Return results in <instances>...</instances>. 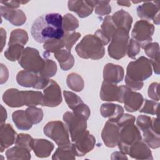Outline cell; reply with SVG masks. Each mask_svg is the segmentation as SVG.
Instances as JSON below:
<instances>
[{"label":"cell","mask_w":160,"mask_h":160,"mask_svg":"<svg viewBox=\"0 0 160 160\" xmlns=\"http://www.w3.org/2000/svg\"><path fill=\"white\" fill-rule=\"evenodd\" d=\"M159 83L158 82H152L151 83L148 88V96L155 101H158L159 100V92H158Z\"/></svg>","instance_id":"cell-49"},{"label":"cell","mask_w":160,"mask_h":160,"mask_svg":"<svg viewBox=\"0 0 160 160\" xmlns=\"http://www.w3.org/2000/svg\"><path fill=\"white\" fill-rule=\"evenodd\" d=\"M136 118L134 116L129 114H123L119 119L116 122L119 128H121L125 125L129 124H134Z\"/></svg>","instance_id":"cell-48"},{"label":"cell","mask_w":160,"mask_h":160,"mask_svg":"<svg viewBox=\"0 0 160 160\" xmlns=\"http://www.w3.org/2000/svg\"><path fill=\"white\" fill-rule=\"evenodd\" d=\"M7 118V112L6 111V109L4 108V107L1 105V125L5 123V121Z\"/></svg>","instance_id":"cell-54"},{"label":"cell","mask_w":160,"mask_h":160,"mask_svg":"<svg viewBox=\"0 0 160 160\" xmlns=\"http://www.w3.org/2000/svg\"><path fill=\"white\" fill-rule=\"evenodd\" d=\"M44 65L38 74L45 78L49 79L56 74L57 72V65L54 61L48 59L46 57H44Z\"/></svg>","instance_id":"cell-37"},{"label":"cell","mask_w":160,"mask_h":160,"mask_svg":"<svg viewBox=\"0 0 160 160\" xmlns=\"http://www.w3.org/2000/svg\"><path fill=\"white\" fill-rule=\"evenodd\" d=\"M102 41L96 35L88 34L76 46L78 56L84 59L97 60L101 59L105 53Z\"/></svg>","instance_id":"cell-3"},{"label":"cell","mask_w":160,"mask_h":160,"mask_svg":"<svg viewBox=\"0 0 160 160\" xmlns=\"http://www.w3.org/2000/svg\"><path fill=\"white\" fill-rule=\"evenodd\" d=\"M43 48L47 52L53 53L64 48V44L62 38L61 39H52L44 42Z\"/></svg>","instance_id":"cell-42"},{"label":"cell","mask_w":160,"mask_h":160,"mask_svg":"<svg viewBox=\"0 0 160 160\" xmlns=\"http://www.w3.org/2000/svg\"><path fill=\"white\" fill-rule=\"evenodd\" d=\"M31 151L28 149L15 146L10 149H8L6 152V158L8 159H30L31 158Z\"/></svg>","instance_id":"cell-29"},{"label":"cell","mask_w":160,"mask_h":160,"mask_svg":"<svg viewBox=\"0 0 160 160\" xmlns=\"http://www.w3.org/2000/svg\"><path fill=\"white\" fill-rule=\"evenodd\" d=\"M31 32L34 40L39 43L61 39L65 33L62 16L58 13H48L38 17L32 24Z\"/></svg>","instance_id":"cell-1"},{"label":"cell","mask_w":160,"mask_h":160,"mask_svg":"<svg viewBox=\"0 0 160 160\" xmlns=\"http://www.w3.org/2000/svg\"><path fill=\"white\" fill-rule=\"evenodd\" d=\"M111 18L117 29H124L129 32L132 23V18L128 12L121 9L114 12Z\"/></svg>","instance_id":"cell-24"},{"label":"cell","mask_w":160,"mask_h":160,"mask_svg":"<svg viewBox=\"0 0 160 160\" xmlns=\"http://www.w3.org/2000/svg\"><path fill=\"white\" fill-rule=\"evenodd\" d=\"M44 133L52 139L58 147H64L71 144L68 129L66 125L60 121L49 122L44 127Z\"/></svg>","instance_id":"cell-4"},{"label":"cell","mask_w":160,"mask_h":160,"mask_svg":"<svg viewBox=\"0 0 160 160\" xmlns=\"http://www.w3.org/2000/svg\"><path fill=\"white\" fill-rule=\"evenodd\" d=\"M146 54L151 59V66L156 74H159V46L158 42H150L144 48Z\"/></svg>","instance_id":"cell-25"},{"label":"cell","mask_w":160,"mask_h":160,"mask_svg":"<svg viewBox=\"0 0 160 160\" xmlns=\"http://www.w3.org/2000/svg\"><path fill=\"white\" fill-rule=\"evenodd\" d=\"M9 76V72L7 68L3 64H1V84L6 82Z\"/></svg>","instance_id":"cell-51"},{"label":"cell","mask_w":160,"mask_h":160,"mask_svg":"<svg viewBox=\"0 0 160 160\" xmlns=\"http://www.w3.org/2000/svg\"><path fill=\"white\" fill-rule=\"evenodd\" d=\"M16 136V132L11 124L4 123L1 125L0 150L1 152L15 142Z\"/></svg>","instance_id":"cell-19"},{"label":"cell","mask_w":160,"mask_h":160,"mask_svg":"<svg viewBox=\"0 0 160 160\" xmlns=\"http://www.w3.org/2000/svg\"><path fill=\"white\" fill-rule=\"evenodd\" d=\"M81 37V34L78 32H65L62 39L64 44V48L71 51L72 47L75 44V42Z\"/></svg>","instance_id":"cell-44"},{"label":"cell","mask_w":160,"mask_h":160,"mask_svg":"<svg viewBox=\"0 0 160 160\" xmlns=\"http://www.w3.org/2000/svg\"><path fill=\"white\" fill-rule=\"evenodd\" d=\"M119 141L118 143L120 151L128 154L129 148L142 139L139 129L134 124L125 125L119 128Z\"/></svg>","instance_id":"cell-6"},{"label":"cell","mask_w":160,"mask_h":160,"mask_svg":"<svg viewBox=\"0 0 160 160\" xmlns=\"http://www.w3.org/2000/svg\"><path fill=\"white\" fill-rule=\"evenodd\" d=\"M1 14L14 26H22L26 21L25 13L21 9H11L2 5L0 7Z\"/></svg>","instance_id":"cell-18"},{"label":"cell","mask_w":160,"mask_h":160,"mask_svg":"<svg viewBox=\"0 0 160 160\" xmlns=\"http://www.w3.org/2000/svg\"><path fill=\"white\" fill-rule=\"evenodd\" d=\"M2 100L5 104L11 108H19L25 105L23 91L15 88L7 89L2 95Z\"/></svg>","instance_id":"cell-20"},{"label":"cell","mask_w":160,"mask_h":160,"mask_svg":"<svg viewBox=\"0 0 160 160\" xmlns=\"http://www.w3.org/2000/svg\"><path fill=\"white\" fill-rule=\"evenodd\" d=\"M63 95L68 107L72 111L84 103L81 98L72 92L64 91H63Z\"/></svg>","instance_id":"cell-39"},{"label":"cell","mask_w":160,"mask_h":160,"mask_svg":"<svg viewBox=\"0 0 160 160\" xmlns=\"http://www.w3.org/2000/svg\"><path fill=\"white\" fill-rule=\"evenodd\" d=\"M143 133L144 141L145 143L150 148L152 149H156L160 146V135L155 132L151 126L144 131H142Z\"/></svg>","instance_id":"cell-31"},{"label":"cell","mask_w":160,"mask_h":160,"mask_svg":"<svg viewBox=\"0 0 160 160\" xmlns=\"http://www.w3.org/2000/svg\"><path fill=\"white\" fill-rule=\"evenodd\" d=\"M128 154L136 159H152L151 151L149 146L141 140L132 144L129 149Z\"/></svg>","instance_id":"cell-21"},{"label":"cell","mask_w":160,"mask_h":160,"mask_svg":"<svg viewBox=\"0 0 160 160\" xmlns=\"http://www.w3.org/2000/svg\"><path fill=\"white\" fill-rule=\"evenodd\" d=\"M75 152L72 148V143L71 145L64 147H58L52 155V159H74Z\"/></svg>","instance_id":"cell-32"},{"label":"cell","mask_w":160,"mask_h":160,"mask_svg":"<svg viewBox=\"0 0 160 160\" xmlns=\"http://www.w3.org/2000/svg\"><path fill=\"white\" fill-rule=\"evenodd\" d=\"M129 88L126 86H118L116 84L103 81L100 90V98L104 101L123 102L124 95Z\"/></svg>","instance_id":"cell-10"},{"label":"cell","mask_w":160,"mask_h":160,"mask_svg":"<svg viewBox=\"0 0 160 160\" xmlns=\"http://www.w3.org/2000/svg\"><path fill=\"white\" fill-rule=\"evenodd\" d=\"M119 130L116 122L109 121L106 122L101 132V138L107 147L114 148L118 146Z\"/></svg>","instance_id":"cell-13"},{"label":"cell","mask_w":160,"mask_h":160,"mask_svg":"<svg viewBox=\"0 0 160 160\" xmlns=\"http://www.w3.org/2000/svg\"><path fill=\"white\" fill-rule=\"evenodd\" d=\"M151 122L152 118L146 115L139 116L136 120V124L142 131L149 129L151 126Z\"/></svg>","instance_id":"cell-47"},{"label":"cell","mask_w":160,"mask_h":160,"mask_svg":"<svg viewBox=\"0 0 160 160\" xmlns=\"http://www.w3.org/2000/svg\"><path fill=\"white\" fill-rule=\"evenodd\" d=\"M28 41V35L26 31L21 29L13 30L10 34L8 46L19 44L22 46L25 45Z\"/></svg>","instance_id":"cell-34"},{"label":"cell","mask_w":160,"mask_h":160,"mask_svg":"<svg viewBox=\"0 0 160 160\" xmlns=\"http://www.w3.org/2000/svg\"><path fill=\"white\" fill-rule=\"evenodd\" d=\"M111 159H128L126 154L121 151H116L111 154Z\"/></svg>","instance_id":"cell-53"},{"label":"cell","mask_w":160,"mask_h":160,"mask_svg":"<svg viewBox=\"0 0 160 160\" xmlns=\"http://www.w3.org/2000/svg\"><path fill=\"white\" fill-rule=\"evenodd\" d=\"M117 28L112 22V18L110 16H106L101 24V29L102 33L109 40H111L113 35L117 31Z\"/></svg>","instance_id":"cell-36"},{"label":"cell","mask_w":160,"mask_h":160,"mask_svg":"<svg viewBox=\"0 0 160 160\" xmlns=\"http://www.w3.org/2000/svg\"><path fill=\"white\" fill-rule=\"evenodd\" d=\"M129 32L124 29H117L108 48L109 56L111 58L119 60L126 55L129 39Z\"/></svg>","instance_id":"cell-5"},{"label":"cell","mask_w":160,"mask_h":160,"mask_svg":"<svg viewBox=\"0 0 160 160\" xmlns=\"http://www.w3.org/2000/svg\"><path fill=\"white\" fill-rule=\"evenodd\" d=\"M96 144L95 138L87 130L77 141L72 142V148L77 156H82L91 151Z\"/></svg>","instance_id":"cell-14"},{"label":"cell","mask_w":160,"mask_h":160,"mask_svg":"<svg viewBox=\"0 0 160 160\" xmlns=\"http://www.w3.org/2000/svg\"><path fill=\"white\" fill-rule=\"evenodd\" d=\"M4 6L11 9H16L18 8L20 4H24L28 2V1H1L0 2Z\"/></svg>","instance_id":"cell-50"},{"label":"cell","mask_w":160,"mask_h":160,"mask_svg":"<svg viewBox=\"0 0 160 160\" xmlns=\"http://www.w3.org/2000/svg\"><path fill=\"white\" fill-rule=\"evenodd\" d=\"M124 75V69L122 66L112 63H108L103 69L104 81L117 84L121 82Z\"/></svg>","instance_id":"cell-16"},{"label":"cell","mask_w":160,"mask_h":160,"mask_svg":"<svg viewBox=\"0 0 160 160\" xmlns=\"http://www.w3.org/2000/svg\"><path fill=\"white\" fill-rule=\"evenodd\" d=\"M98 1H69L68 6L70 11L76 12L81 18L89 16L93 11Z\"/></svg>","instance_id":"cell-15"},{"label":"cell","mask_w":160,"mask_h":160,"mask_svg":"<svg viewBox=\"0 0 160 160\" xmlns=\"http://www.w3.org/2000/svg\"><path fill=\"white\" fill-rule=\"evenodd\" d=\"M141 46L139 44L132 38L129 39L128 47H127V54L129 58L131 59H135L136 55L140 52Z\"/></svg>","instance_id":"cell-46"},{"label":"cell","mask_w":160,"mask_h":160,"mask_svg":"<svg viewBox=\"0 0 160 160\" xmlns=\"http://www.w3.org/2000/svg\"><path fill=\"white\" fill-rule=\"evenodd\" d=\"M138 16L143 20H152L156 24H159V2L146 1L137 8Z\"/></svg>","instance_id":"cell-12"},{"label":"cell","mask_w":160,"mask_h":160,"mask_svg":"<svg viewBox=\"0 0 160 160\" xmlns=\"http://www.w3.org/2000/svg\"><path fill=\"white\" fill-rule=\"evenodd\" d=\"M159 104L158 102L146 99H144V102L142 108L141 109H139V112L158 116L159 111Z\"/></svg>","instance_id":"cell-43"},{"label":"cell","mask_w":160,"mask_h":160,"mask_svg":"<svg viewBox=\"0 0 160 160\" xmlns=\"http://www.w3.org/2000/svg\"><path fill=\"white\" fill-rule=\"evenodd\" d=\"M144 101L143 97L141 94L133 91L128 88L126 91L123 102L124 104L125 109L128 112H135L140 109Z\"/></svg>","instance_id":"cell-17"},{"label":"cell","mask_w":160,"mask_h":160,"mask_svg":"<svg viewBox=\"0 0 160 160\" xmlns=\"http://www.w3.org/2000/svg\"><path fill=\"white\" fill-rule=\"evenodd\" d=\"M95 12L101 16L109 14L111 12V7L109 1H98L94 7Z\"/></svg>","instance_id":"cell-45"},{"label":"cell","mask_w":160,"mask_h":160,"mask_svg":"<svg viewBox=\"0 0 160 160\" xmlns=\"http://www.w3.org/2000/svg\"><path fill=\"white\" fill-rule=\"evenodd\" d=\"M62 118L69 130L72 142L77 141L87 131L86 119L76 115L73 112H66Z\"/></svg>","instance_id":"cell-8"},{"label":"cell","mask_w":160,"mask_h":160,"mask_svg":"<svg viewBox=\"0 0 160 160\" xmlns=\"http://www.w3.org/2000/svg\"><path fill=\"white\" fill-rule=\"evenodd\" d=\"M100 112L102 117L108 118V121L116 122L124 114V109L118 104L104 103L100 108Z\"/></svg>","instance_id":"cell-22"},{"label":"cell","mask_w":160,"mask_h":160,"mask_svg":"<svg viewBox=\"0 0 160 160\" xmlns=\"http://www.w3.org/2000/svg\"><path fill=\"white\" fill-rule=\"evenodd\" d=\"M151 128L152 130L156 132L157 134H160V128H159V122L158 118H152V122H151Z\"/></svg>","instance_id":"cell-52"},{"label":"cell","mask_w":160,"mask_h":160,"mask_svg":"<svg viewBox=\"0 0 160 160\" xmlns=\"http://www.w3.org/2000/svg\"><path fill=\"white\" fill-rule=\"evenodd\" d=\"M43 92L42 106L56 107L62 102L61 88L56 81L50 79L48 84L44 89Z\"/></svg>","instance_id":"cell-11"},{"label":"cell","mask_w":160,"mask_h":160,"mask_svg":"<svg viewBox=\"0 0 160 160\" xmlns=\"http://www.w3.org/2000/svg\"><path fill=\"white\" fill-rule=\"evenodd\" d=\"M12 119L17 128L20 130L27 131L32 126V124L29 120L25 111L18 110L14 111L12 114Z\"/></svg>","instance_id":"cell-28"},{"label":"cell","mask_w":160,"mask_h":160,"mask_svg":"<svg viewBox=\"0 0 160 160\" xmlns=\"http://www.w3.org/2000/svg\"><path fill=\"white\" fill-rule=\"evenodd\" d=\"M23 94L25 106L31 107L42 104L43 94L41 91H24Z\"/></svg>","instance_id":"cell-30"},{"label":"cell","mask_w":160,"mask_h":160,"mask_svg":"<svg viewBox=\"0 0 160 160\" xmlns=\"http://www.w3.org/2000/svg\"><path fill=\"white\" fill-rule=\"evenodd\" d=\"M79 27V22L72 14L67 13L62 18V28L64 32H71Z\"/></svg>","instance_id":"cell-38"},{"label":"cell","mask_w":160,"mask_h":160,"mask_svg":"<svg viewBox=\"0 0 160 160\" xmlns=\"http://www.w3.org/2000/svg\"><path fill=\"white\" fill-rule=\"evenodd\" d=\"M1 51H2L3 48L6 43V31L3 28H1Z\"/></svg>","instance_id":"cell-55"},{"label":"cell","mask_w":160,"mask_h":160,"mask_svg":"<svg viewBox=\"0 0 160 160\" xmlns=\"http://www.w3.org/2000/svg\"><path fill=\"white\" fill-rule=\"evenodd\" d=\"M39 78V74L29 71H21L16 76L17 82L23 87L34 88Z\"/></svg>","instance_id":"cell-26"},{"label":"cell","mask_w":160,"mask_h":160,"mask_svg":"<svg viewBox=\"0 0 160 160\" xmlns=\"http://www.w3.org/2000/svg\"><path fill=\"white\" fill-rule=\"evenodd\" d=\"M34 139L28 134L21 133L17 135L15 141V145L25 148L29 151L32 149Z\"/></svg>","instance_id":"cell-41"},{"label":"cell","mask_w":160,"mask_h":160,"mask_svg":"<svg viewBox=\"0 0 160 160\" xmlns=\"http://www.w3.org/2000/svg\"><path fill=\"white\" fill-rule=\"evenodd\" d=\"M54 144L44 139H34L32 150L36 156L39 158L48 157L54 149Z\"/></svg>","instance_id":"cell-23"},{"label":"cell","mask_w":160,"mask_h":160,"mask_svg":"<svg viewBox=\"0 0 160 160\" xmlns=\"http://www.w3.org/2000/svg\"><path fill=\"white\" fill-rule=\"evenodd\" d=\"M24 46L19 44H14L8 46L4 52V56L11 61L19 60L24 50Z\"/></svg>","instance_id":"cell-35"},{"label":"cell","mask_w":160,"mask_h":160,"mask_svg":"<svg viewBox=\"0 0 160 160\" xmlns=\"http://www.w3.org/2000/svg\"><path fill=\"white\" fill-rule=\"evenodd\" d=\"M154 31V26L152 24L146 20L141 19L135 23L131 36L132 39L139 44L141 48H144L146 45L151 42Z\"/></svg>","instance_id":"cell-9"},{"label":"cell","mask_w":160,"mask_h":160,"mask_svg":"<svg viewBox=\"0 0 160 160\" xmlns=\"http://www.w3.org/2000/svg\"><path fill=\"white\" fill-rule=\"evenodd\" d=\"M151 64L148 58L141 56L136 60L130 62L126 69L125 83L131 90H139L143 81L152 75Z\"/></svg>","instance_id":"cell-2"},{"label":"cell","mask_w":160,"mask_h":160,"mask_svg":"<svg viewBox=\"0 0 160 160\" xmlns=\"http://www.w3.org/2000/svg\"><path fill=\"white\" fill-rule=\"evenodd\" d=\"M117 3L119 6H126V7L131 6V2L130 1H119L117 2Z\"/></svg>","instance_id":"cell-56"},{"label":"cell","mask_w":160,"mask_h":160,"mask_svg":"<svg viewBox=\"0 0 160 160\" xmlns=\"http://www.w3.org/2000/svg\"><path fill=\"white\" fill-rule=\"evenodd\" d=\"M19 64L24 70L39 73L44 65V59H42L39 51L33 48L27 47L24 49L18 60Z\"/></svg>","instance_id":"cell-7"},{"label":"cell","mask_w":160,"mask_h":160,"mask_svg":"<svg viewBox=\"0 0 160 160\" xmlns=\"http://www.w3.org/2000/svg\"><path fill=\"white\" fill-rule=\"evenodd\" d=\"M66 82L69 88L76 92L81 91L84 86L83 79L80 75L74 72H72L68 76Z\"/></svg>","instance_id":"cell-33"},{"label":"cell","mask_w":160,"mask_h":160,"mask_svg":"<svg viewBox=\"0 0 160 160\" xmlns=\"http://www.w3.org/2000/svg\"><path fill=\"white\" fill-rule=\"evenodd\" d=\"M54 57L59 63L61 68L63 71H68L72 68L74 64V58L71 51L63 48L56 52Z\"/></svg>","instance_id":"cell-27"},{"label":"cell","mask_w":160,"mask_h":160,"mask_svg":"<svg viewBox=\"0 0 160 160\" xmlns=\"http://www.w3.org/2000/svg\"><path fill=\"white\" fill-rule=\"evenodd\" d=\"M25 111L29 120L32 124L40 122L43 118V111L41 108L31 106L28 108Z\"/></svg>","instance_id":"cell-40"}]
</instances>
